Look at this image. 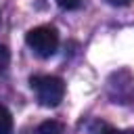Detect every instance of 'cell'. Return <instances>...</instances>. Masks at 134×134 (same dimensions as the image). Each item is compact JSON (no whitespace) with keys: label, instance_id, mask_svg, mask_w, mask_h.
I'll use <instances>...</instances> for the list:
<instances>
[{"label":"cell","instance_id":"1","mask_svg":"<svg viewBox=\"0 0 134 134\" xmlns=\"http://www.w3.org/2000/svg\"><path fill=\"white\" fill-rule=\"evenodd\" d=\"M29 86L42 107H57L65 96V82L57 75H34Z\"/></svg>","mask_w":134,"mask_h":134},{"label":"cell","instance_id":"2","mask_svg":"<svg viewBox=\"0 0 134 134\" xmlns=\"http://www.w3.org/2000/svg\"><path fill=\"white\" fill-rule=\"evenodd\" d=\"M25 42L27 46L42 59H48L57 52L59 48V31L52 27V25H38L34 29L27 31L25 36Z\"/></svg>","mask_w":134,"mask_h":134},{"label":"cell","instance_id":"3","mask_svg":"<svg viewBox=\"0 0 134 134\" xmlns=\"http://www.w3.org/2000/svg\"><path fill=\"white\" fill-rule=\"evenodd\" d=\"M63 124L61 121H54V119H48V121H42L36 130V134H63Z\"/></svg>","mask_w":134,"mask_h":134},{"label":"cell","instance_id":"4","mask_svg":"<svg viewBox=\"0 0 134 134\" xmlns=\"http://www.w3.org/2000/svg\"><path fill=\"white\" fill-rule=\"evenodd\" d=\"M0 134H13V115L4 105H0Z\"/></svg>","mask_w":134,"mask_h":134},{"label":"cell","instance_id":"5","mask_svg":"<svg viewBox=\"0 0 134 134\" xmlns=\"http://www.w3.org/2000/svg\"><path fill=\"white\" fill-rule=\"evenodd\" d=\"M8 63H10V54H8V50L4 46H0V73L8 67Z\"/></svg>","mask_w":134,"mask_h":134},{"label":"cell","instance_id":"6","mask_svg":"<svg viewBox=\"0 0 134 134\" xmlns=\"http://www.w3.org/2000/svg\"><path fill=\"white\" fill-rule=\"evenodd\" d=\"M80 2H82V0H57V4H59L61 8H67V10L77 8V6H80Z\"/></svg>","mask_w":134,"mask_h":134},{"label":"cell","instance_id":"7","mask_svg":"<svg viewBox=\"0 0 134 134\" xmlns=\"http://www.w3.org/2000/svg\"><path fill=\"white\" fill-rule=\"evenodd\" d=\"M96 134H124V132H119V130H115V128H109V126H105L100 132H96Z\"/></svg>","mask_w":134,"mask_h":134},{"label":"cell","instance_id":"8","mask_svg":"<svg viewBox=\"0 0 134 134\" xmlns=\"http://www.w3.org/2000/svg\"><path fill=\"white\" fill-rule=\"evenodd\" d=\"M107 2H109L111 6H128L132 0H107Z\"/></svg>","mask_w":134,"mask_h":134}]
</instances>
